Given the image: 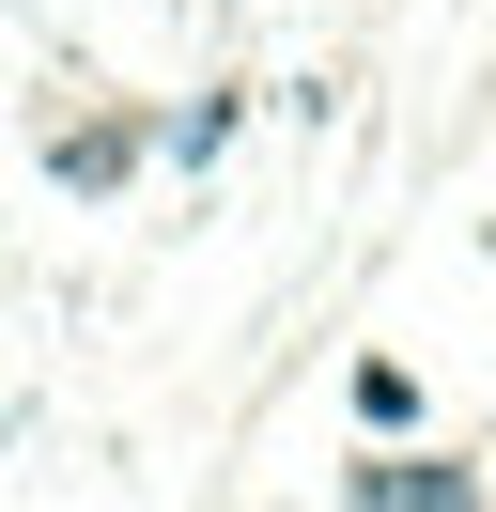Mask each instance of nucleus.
<instances>
[{
  "label": "nucleus",
  "instance_id": "1",
  "mask_svg": "<svg viewBox=\"0 0 496 512\" xmlns=\"http://www.w3.org/2000/svg\"><path fill=\"white\" fill-rule=\"evenodd\" d=\"M357 497L372 512H481V481L465 466H357Z\"/></svg>",
  "mask_w": 496,
  "mask_h": 512
}]
</instances>
